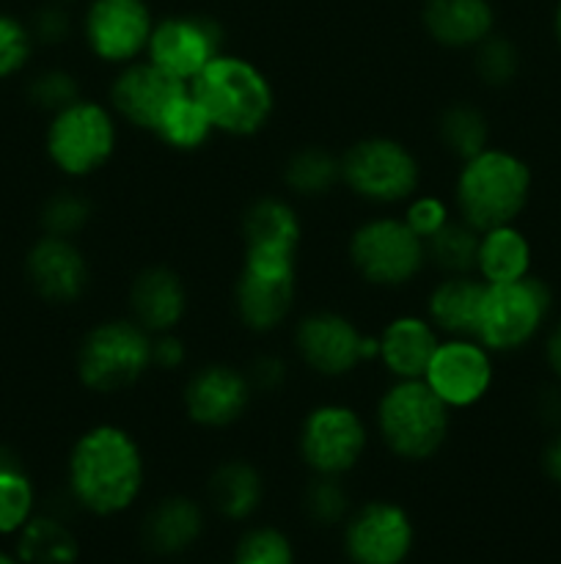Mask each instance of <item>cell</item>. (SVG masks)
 I'll return each instance as SVG.
<instances>
[{
	"label": "cell",
	"instance_id": "obj_1",
	"mask_svg": "<svg viewBox=\"0 0 561 564\" xmlns=\"http://www.w3.org/2000/svg\"><path fill=\"white\" fill-rule=\"evenodd\" d=\"M69 485L75 499L97 516L127 510L143 488L141 446L116 424L91 427L69 455Z\"/></svg>",
	"mask_w": 561,
	"mask_h": 564
},
{
	"label": "cell",
	"instance_id": "obj_2",
	"mask_svg": "<svg viewBox=\"0 0 561 564\" xmlns=\"http://www.w3.org/2000/svg\"><path fill=\"white\" fill-rule=\"evenodd\" d=\"M531 198V171L506 149H482L465 160L457 180V204L476 231L515 224Z\"/></svg>",
	"mask_w": 561,
	"mask_h": 564
},
{
	"label": "cell",
	"instance_id": "obj_3",
	"mask_svg": "<svg viewBox=\"0 0 561 564\" xmlns=\"http://www.w3.org/2000/svg\"><path fill=\"white\" fill-rule=\"evenodd\" d=\"M190 91L207 110L209 121L226 135H256L273 116V88L267 77L245 58L218 55L196 80Z\"/></svg>",
	"mask_w": 561,
	"mask_h": 564
},
{
	"label": "cell",
	"instance_id": "obj_4",
	"mask_svg": "<svg viewBox=\"0 0 561 564\" xmlns=\"http://www.w3.org/2000/svg\"><path fill=\"white\" fill-rule=\"evenodd\" d=\"M451 408L424 380H396L377 405L385 446L405 460H427L449 435Z\"/></svg>",
	"mask_w": 561,
	"mask_h": 564
},
{
	"label": "cell",
	"instance_id": "obj_5",
	"mask_svg": "<svg viewBox=\"0 0 561 564\" xmlns=\"http://www.w3.org/2000/svg\"><path fill=\"white\" fill-rule=\"evenodd\" d=\"M152 367V334L135 319L102 323L80 345L77 372L82 386L99 394L130 389Z\"/></svg>",
	"mask_w": 561,
	"mask_h": 564
},
{
	"label": "cell",
	"instance_id": "obj_6",
	"mask_svg": "<svg viewBox=\"0 0 561 564\" xmlns=\"http://www.w3.org/2000/svg\"><path fill=\"white\" fill-rule=\"evenodd\" d=\"M548 284L534 275L509 284H487L479 312L476 339L493 352L520 350L534 339L550 314Z\"/></svg>",
	"mask_w": 561,
	"mask_h": 564
},
{
	"label": "cell",
	"instance_id": "obj_7",
	"mask_svg": "<svg viewBox=\"0 0 561 564\" xmlns=\"http://www.w3.org/2000/svg\"><path fill=\"white\" fill-rule=\"evenodd\" d=\"M47 154L66 176H88L102 169L116 149L113 116L91 99H77L53 113L47 127Z\"/></svg>",
	"mask_w": 561,
	"mask_h": 564
},
{
	"label": "cell",
	"instance_id": "obj_8",
	"mask_svg": "<svg viewBox=\"0 0 561 564\" xmlns=\"http://www.w3.org/2000/svg\"><path fill=\"white\" fill-rule=\"evenodd\" d=\"M341 180L366 202H405L418 187V160L394 138H363L341 158Z\"/></svg>",
	"mask_w": 561,
	"mask_h": 564
},
{
	"label": "cell",
	"instance_id": "obj_9",
	"mask_svg": "<svg viewBox=\"0 0 561 564\" xmlns=\"http://www.w3.org/2000/svg\"><path fill=\"white\" fill-rule=\"evenodd\" d=\"M350 259L372 284L402 286L427 262V242L405 224V218H374L352 235Z\"/></svg>",
	"mask_w": 561,
	"mask_h": 564
},
{
	"label": "cell",
	"instance_id": "obj_10",
	"mask_svg": "<svg viewBox=\"0 0 561 564\" xmlns=\"http://www.w3.org/2000/svg\"><path fill=\"white\" fill-rule=\"evenodd\" d=\"M366 424L346 405H319L300 430L302 460L319 477H341L361 460L366 449Z\"/></svg>",
	"mask_w": 561,
	"mask_h": 564
},
{
	"label": "cell",
	"instance_id": "obj_11",
	"mask_svg": "<svg viewBox=\"0 0 561 564\" xmlns=\"http://www.w3.org/2000/svg\"><path fill=\"white\" fill-rule=\"evenodd\" d=\"M297 350L314 372L341 378L369 358H377V339L363 336L344 314L317 312L297 328Z\"/></svg>",
	"mask_w": 561,
	"mask_h": 564
},
{
	"label": "cell",
	"instance_id": "obj_12",
	"mask_svg": "<svg viewBox=\"0 0 561 564\" xmlns=\"http://www.w3.org/2000/svg\"><path fill=\"white\" fill-rule=\"evenodd\" d=\"M421 380L449 408H471L493 386V358L479 339L440 341Z\"/></svg>",
	"mask_w": 561,
	"mask_h": 564
},
{
	"label": "cell",
	"instance_id": "obj_13",
	"mask_svg": "<svg viewBox=\"0 0 561 564\" xmlns=\"http://www.w3.org/2000/svg\"><path fill=\"white\" fill-rule=\"evenodd\" d=\"M146 53L154 66L190 86L220 55V31L201 17H170L154 25Z\"/></svg>",
	"mask_w": 561,
	"mask_h": 564
},
{
	"label": "cell",
	"instance_id": "obj_14",
	"mask_svg": "<svg viewBox=\"0 0 561 564\" xmlns=\"http://www.w3.org/2000/svg\"><path fill=\"white\" fill-rule=\"evenodd\" d=\"M154 22L143 0H94L86 14V42L97 58L132 64L148 47Z\"/></svg>",
	"mask_w": 561,
	"mask_h": 564
},
{
	"label": "cell",
	"instance_id": "obj_15",
	"mask_svg": "<svg viewBox=\"0 0 561 564\" xmlns=\"http://www.w3.org/2000/svg\"><path fill=\"white\" fill-rule=\"evenodd\" d=\"M410 518L391 501L363 507L346 527V551L358 564H402L410 554Z\"/></svg>",
	"mask_w": 561,
	"mask_h": 564
},
{
	"label": "cell",
	"instance_id": "obj_16",
	"mask_svg": "<svg viewBox=\"0 0 561 564\" xmlns=\"http://www.w3.org/2000/svg\"><path fill=\"white\" fill-rule=\"evenodd\" d=\"M292 301H295V264L245 259L237 281V312L248 328L258 334L273 330L286 319Z\"/></svg>",
	"mask_w": 561,
	"mask_h": 564
},
{
	"label": "cell",
	"instance_id": "obj_17",
	"mask_svg": "<svg viewBox=\"0 0 561 564\" xmlns=\"http://www.w3.org/2000/svg\"><path fill=\"white\" fill-rule=\"evenodd\" d=\"M28 281L50 303H72L86 292L88 262L72 237L44 235L25 259Z\"/></svg>",
	"mask_w": 561,
	"mask_h": 564
},
{
	"label": "cell",
	"instance_id": "obj_18",
	"mask_svg": "<svg viewBox=\"0 0 561 564\" xmlns=\"http://www.w3.org/2000/svg\"><path fill=\"white\" fill-rule=\"evenodd\" d=\"M187 88H190L187 83L170 77L168 72L154 66L152 61H141V64H127V69L116 77L113 88H110V99H113V108L130 124L154 132V127L163 119L165 110L170 108V102L179 94H185Z\"/></svg>",
	"mask_w": 561,
	"mask_h": 564
},
{
	"label": "cell",
	"instance_id": "obj_19",
	"mask_svg": "<svg viewBox=\"0 0 561 564\" xmlns=\"http://www.w3.org/2000/svg\"><path fill=\"white\" fill-rule=\"evenodd\" d=\"M251 380L237 369L215 364L193 375L185 389V408L201 427H229L251 402Z\"/></svg>",
	"mask_w": 561,
	"mask_h": 564
},
{
	"label": "cell",
	"instance_id": "obj_20",
	"mask_svg": "<svg viewBox=\"0 0 561 564\" xmlns=\"http://www.w3.org/2000/svg\"><path fill=\"white\" fill-rule=\"evenodd\" d=\"M248 259L295 262L300 246V218L280 198H262L253 204L242 220Z\"/></svg>",
	"mask_w": 561,
	"mask_h": 564
},
{
	"label": "cell",
	"instance_id": "obj_21",
	"mask_svg": "<svg viewBox=\"0 0 561 564\" xmlns=\"http://www.w3.org/2000/svg\"><path fill=\"white\" fill-rule=\"evenodd\" d=\"M438 345V328L429 319L396 317L377 336V358L396 380H421Z\"/></svg>",
	"mask_w": 561,
	"mask_h": 564
},
{
	"label": "cell",
	"instance_id": "obj_22",
	"mask_svg": "<svg viewBox=\"0 0 561 564\" xmlns=\"http://www.w3.org/2000/svg\"><path fill=\"white\" fill-rule=\"evenodd\" d=\"M135 323L148 334H170L185 317L187 290L168 268H148L135 279L130 292Z\"/></svg>",
	"mask_w": 561,
	"mask_h": 564
},
{
	"label": "cell",
	"instance_id": "obj_23",
	"mask_svg": "<svg viewBox=\"0 0 561 564\" xmlns=\"http://www.w3.org/2000/svg\"><path fill=\"white\" fill-rule=\"evenodd\" d=\"M484 290L487 284L476 275H449L429 297V323L451 339H476Z\"/></svg>",
	"mask_w": 561,
	"mask_h": 564
},
{
	"label": "cell",
	"instance_id": "obj_24",
	"mask_svg": "<svg viewBox=\"0 0 561 564\" xmlns=\"http://www.w3.org/2000/svg\"><path fill=\"white\" fill-rule=\"evenodd\" d=\"M493 6L487 0H427L424 25L446 47H479L493 33Z\"/></svg>",
	"mask_w": 561,
	"mask_h": 564
},
{
	"label": "cell",
	"instance_id": "obj_25",
	"mask_svg": "<svg viewBox=\"0 0 561 564\" xmlns=\"http://www.w3.org/2000/svg\"><path fill=\"white\" fill-rule=\"evenodd\" d=\"M476 273L484 284H509L531 275V242L515 224L482 231Z\"/></svg>",
	"mask_w": 561,
	"mask_h": 564
},
{
	"label": "cell",
	"instance_id": "obj_26",
	"mask_svg": "<svg viewBox=\"0 0 561 564\" xmlns=\"http://www.w3.org/2000/svg\"><path fill=\"white\" fill-rule=\"evenodd\" d=\"M204 527L201 510L187 499H165L146 521V540L160 554H179L190 549Z\"/></svg>",
	"mask_w": 561,
	"mask_h": 564
},
{
	"label": "cell",
	"instance_id": "obj_27",
	"mask_svg": "<svg viewBox=\"0 0 561 564\" xmlns=\"http://www.w3.org/2000/svg\"><path fill=\"white\" fill-rule=\"evenodd\" d=\"M215 507L231 521H242L251 516L262 501V477L248 463H226L215 471L209 485Z\"/></svg>",
	"mask_w": 561,
	"mask_h": 564
},
{
	"label": "cell",
	"instance_id": "obj_28",
	"mask_svg": "<svg viewBox=\"0 0 561 564\" xmlns=\"http://www.w3.org/2000/svg\"><path fill=\"white\" fill-rule=\"evenodd\" d=\"M16 554L25 564H72L77 560V540L53 518H31L20 529Z\"/></svg>",
	"mask_w": 561,
	"mask_h": 564
},
{
	"label": "cell",
	"instance_id": "obj_29",
	"mask_svg": "<svg viewBox=\"0 0 561 564\" xmlns=\"http://www.w3.org/2000/svg\"><path fill=\"white\" fill-rule=\"evenodd\" d=\"M212 132V121L190 88L170 102V108L154 127V135L174 149H198L201 143H207Z\"/></svg>",
	"mask_w": 561,
	"mask_h": 564
},
{
	"label": "cell",
	"instance_id": "obj_30",
	"mask_svg": "<svg viewBox=\"0 0 561 564\" xmlns=\"http://www.w3.org/2000/svg\"><path fill=\"white\" fill-rule=\"evenodd\" d=\"M33 518V485L11 452L0 449V534H14Z\"/></svg>",
	"mask_w": 561,
	"mask_h": 564
},
{
	"label": "cell",
	"instance_id": "obj_31",
	"mask_svg": "<svg viewBox=\"0 0 561 564\" xmlns=\"http://www.w3.org/2000/svg\"><path fill=\"white\" fill-rule=\"evenodd\" d=\"M479 240H482V231L468 226L465 220L462 224L449 220L438 235L427 240V257H432L438 268L451 275L473 273L479 259Z\"/></svg>",
	"mask_w": 561,
	"mask_h": 564
},
{
	"label": "cell",
	"instance_id": "obj_32",
	"mask_svg": "<svg viewBox=\"0 0 561 564\" xmlns=\"http://www.w3.org/2000/svg\"><path fill=\"white\" fill-rule=\"evenodd\" d=\"M341 176V160L324 152L319 147L300 149L295 158L286 163V185L302 196H319L328 193Z\"/></svg>",
	"mask_w": 561,
	"mask_h": 564
},
{
	"label": "cell",
	"instance_id": "obj_33",
	"mask_svg": "<svg viewBox=\"0 0 561 564\" xmlns=\"http://www.w3.org/2000/svg\"><path fill=\"white\" fill-rule=\"evenodd\" d=\"M440 135H443L446 147L465 163L473 154L487 149V119L471 105H454L440 119Z\"/></svg>",
	"mask_w": 561,
	"mask_h": 564
},
{
	"label": "cell",
	"instance_id": "obj_34",
	"mask_svg": "<svg viewBox=\"0 0 561 564\" xmlns=\"http://www.w3.org/2000/svg\"><path fill=\"white\" fill-rule=\"evenodd\" d=\"M517 69H520V55L509 39L490 33L476 47V72L490 86H506L515 80Z\"/></svg>",
	"mask_w": 561,
	"mask_h": 564
},
{
	"label": "cell",
	"instance_id": "obj_35",
	"mask_svg": "<svg viewBox=\"0 0 561 564\" xmlns=\"http://www.w3.org/2000/svg\"><path fill=\"white\" fill-rule=\"evenodd\" d=\"M88 215H91V207L86 198L75 196V193H58L44 204L42 226L47 235L72 237L86 226Z\"/></svg>",
	"mask_w": 561,
	"mask_h": 564
},
{
	"label": "cell",
	"instance_id": "obj_36",
	"mask_svg": "<svg viewBox=\"0 0 561 564\" xmlns=\"http://www.w3.org/2000/svg\"><path fill=\"white\" fill-rule=\"evenodd\" d=\"M33 53V33L16 17L0 11V80L25 69Z\"/></svg>",
	"mask_w": 561,
	"mask_h": 564
},
{
	"label": "cell",
	"instance_id": "obj_37",
	"mask_svg": "<svg viewBox=\"0 0 561 564\" xmlns=\"http://www.w3.org/2000/svg\"><path fill=\"white\" fill-rule=\"evenodd\" d=\"M234 564H292L289 540L275 529H256L237 545Z\"/></svg>",
	"mask_w": 561,
	"mask_h": 564
},
{
	"label": "cell",
	"instance_id": "obj_38",
	"mask_svg": "<svg viewBox=\"0 0 561 564\" xmlns=\"http://www.w3.org/2000/svg\"><path fill=\"white\" fill-rule=\"evenodd\" d=\"M339 477H319L317 474V482L308 488L306 494V507H308V516L314 518L317 523H336L346 516V501L344 488L336 482Z\"/></svg>",
	"mask_w": 561,
	"mask_h": 564
},
{
	"label": "cell",
	"instance_id": "obj_39",
	"mask_svg": "<svg viewBox=\"0 0 561 564\" xmlns=\"http://www.w3.org/2000/svg\"><path fill=\"white\" fill-rule=\"evenodd\" d=\"M31 99L38 108L50 110V113H58L66 105L77 102V83L75 77L66 75V72H44L36 80L31 83Z\"/></svg>",
	"mask_w": 561,
	"mask_h": 564
},
{
	"label": "cell",
	"instance_id": "obj_40",
	"mask_svg": "<svg viewBox=\"0 0 561 564\" xmlns=\"http://www.w3.org/2000/svg\"><path fill=\"white\" fill-rule=\"evenodd\" d=\"M405 224L427 242L429 237H435L446 224H449V207L435 196H418L413 198L410 207H407Z\"/></svg>",
	"mask_w": 561,
	"mask_h": 564
},
{
	"label": "cell",
	"instance_id": "obj_41",
	"mask_svg": "<svg viewBox=\"0 0 561 564\" xmlns=\"http://www.w3.org/2000/svg\"><path fill=\"white\" fill-rule=\"evenodd\" d=\"M185 361V347L176 339L174 334H157V339H152V364L163 369H176Z\"/></svg>",
	"mask_w": 561,
	"mask_h": 564
},
{
	"label": "cell",
	"instance_id": "obj_42",
	"mask_svg": "<svg viewBox=\"0 0 561 564\" xmlns=\"http://www.w3.org/2000/svg\"><path fill=\"white\" fill-rule=\"evenodd\" d=\"M542 468L548 474V479L561 488V433L556 438H550V444L544 446L542 455Z\"/></svg>",
	"mask_w": 561,
	"mask_h": 564
},
{
	"label": "cell",
	"instance_id": "obj_43",
	"mask_svg": "<svg viewBox=\"0 0 561 564\" xmlns=\"http://www.w3.org/2000/svg\"><path fill=\"white\" fill-rule=\"evenodd\" d=\"M280 378H284V364L273 361V358H262V361L256 364V372H253V383L256 386L273 389V386L280 383Z\"/></svg>",
	"mask_w": 561,
	"mask_h": 564
},
{
	"label": "cell",
	"instance_id": "obj_44",
	"mask_svg": "<svg viewBox=\"0 0 561 564\" xmlns=\"http://www.w3.org/2000/svg\"><path fill=\"white\" fill-rule=\"evenodd\" d=\"M36 33L44 39V42H55V39L64 36V20L55 11H47V14L38 17Z\"/></svg>",
	"mask_w": 561,
	"mask_h": 564
},
{
	"label": "cell",
	"instance_id": "obj_45",
	"mask_svg": "<svg viewBox=\"0 0 561 564\" xmlns=\"http://www.w3.org/2000/svg\"><path fill=\"white\" fill-rule=\"evenodd\" d=\"M544 358H548V367L553 369L556 378H561V323L550 330L548 345H544Z\"/></svg>",
	"mask_w": 561,
	"mask_h": 564
},
{
	"label": "cell",
	"instance_id": "obj_46",
	"mask_svg": "<svg viewBox=\"0 0 561 564\" xmlns=\"http://www.w3.org/2000/svg\"><path fill=\"white\" fill-rule=\"evenodd\" d=\"M553 31H556V39H559V44H561V0H559V6H556V17H553Z\"/></svg>",
	"mask_w": 561,
	"mask_h": 564
},
{
	"label": "cell",
	"instance_id": "obj_47",
	"mask_svg": "<svg viewBox=\"0 0 561 564\" xmlns=\"http://www.w3.org/2000/svg\"><path fill=\"white\" fill-rule=\"evenodd\" d=\"M0 564H16L14 560H11V556H6V554H0Z\"/></svg>",
	"mask_w": 561,
	"mask_h": 564
}]
</instances>
